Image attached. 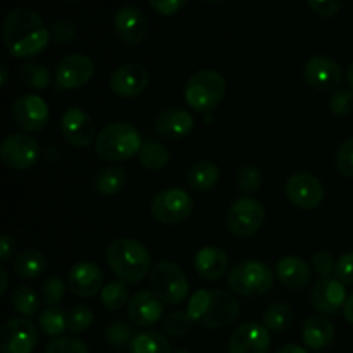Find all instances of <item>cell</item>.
I'll list each match as a JSON object with an SVG mask.
<instances>
[{
  "mask_svg": "<svg viewBox=\"0 0 353 353\" xmlns=\"http://www.w3.org/2000/svg\"><path fill=\"white\" fill-rule=\"evenodd\" d=\"M276 353H307V350H303V347H300V345H285V347L279 348Z\"/></svg>",
  "mask_w": 353,
  "mask_h": 353,
  "instance_id": "obj_52",
  "label": "cell"
},
{
  "mask_svg": "<svg viewBox=\"0 0 353 353\" xmlns=\"http://www.w3.org/2000/svg\"><path fill=\"white\" fill-rule=\"evenodd\" d=\"M195 271L207 281H217L228 271V254L223 248L203 247L195 255Z\"/></svg>",
  "mask_w": 353,
  "mask_h": 353,
  "instance_id": "obj_25",
  "label": "cell"
},
{
  "mask_svg": "<svg viewBox=\"0 0 353 353\" xmlns=\"http://www.w3.org/2000/svg\"><path fill=\"white\" fill-rule=\"evenodd\" d=\"M285 193L290 203L303 210L317 209L324 200L323 183L309 172H296L290 176L285 185Z\"/></svg>",
  "mask_w": 353,
  "mask_h": 353,
  "instance_id": "obj_14",
  "label": "cell"
},
{
  "mask_svg": "<svg viewBox=\"0 0 353 353\" xmlns=\"http://www.w3.org/2000/svg\"><path fill=\"white\" fill-rule=\"evenodd\" d=\"M310 9L321 17H333L340 12L343 0H307Z\"/></svg>",
  "mask_w": 353,
  "mask_h": 353,
  "instance_id": "obj_47",
  "label": "cell"
},
{
  "mask_svg": "<svg viewBox=\"0 0 353 353\" xmlns=\"http://www.w3.org/2000/svg\"><path fill=\"white\" fill-rule=\"evenodd\" d=\"M95 74V64L85 54H69L61 59L55 69V86L59 90H78L88 85Z\"/></svg>",
  "mask_w": 353,
  "mask_h": 353,
  "instance_id": "obj_12",
  "label": "cell"
},
{
  "mask_svg": "<svg viewBox=\"0 0 353 353\" xmlns=\"http://www.w3.org/2000/svg\"><path fill=\"white\" fill-rule=\"evenodd\" d=\"M264 326L268 331L272 333H283L288 330L293 323V314L290 305L286 303H274L269 307L264 314Z\"/></svg>",
  "mask_w": 353,
  "mask_h": 353,
  "instance_id": "obj_34",
  "label": "cell"
},
{
  "mask_svg": "<svg viewBox=\"0 0 353 353\" xmlns=\"http://www.w3.org/2000/svg\"><path fill=\"white\" fill-rule=\"evenodd\" d=\"M0 159L9 169L28 171L40 159V145L28 134H9L0 145Z\"/></svg>",
  "mask_w": 353,
  "mask_h": 353,
  "instance_id": "obj_10",
  "label": "cell"
},
{
  "mask_svg": "<svg viewBox=\"0 0 353 353\" xmlns=\"http://www.w3.org/2000/svg\"><path fill=\"white\" fill-rule=\"evenodd\" d=\"M154 126L155 133L165 140H183L193 131L195 121L188 110L171 107V109H165L159 114Z\"/></svg>",
  "mask_w": 353,
  "mask_h": 353,
  "instance_id": "obj_23",
  "label": "cell"
},
{
  "mask_svg": "<svg viewBox=\"0 0 353 353\" xmlns=\"http://www.w3.org/2000/svg\"><path fill=\"white\" fill-rule=\"evenodd\" d=\"M64 293H65V285L61 278L57 276H52L48 278L47 281L43 283L41 286V296H43V302L47 303L48 307H54L59 305L64 299Z\"/></svg>",
  "mask_w": 353,
  "mask_h": 353,
  "instance_id": "obj_43",
  "label": "cell"
},
{
  "mask_svg": "<svg viewBox=\"0 0 353 353\" xmlns=\"http://www.w3.org/2000/svg\"><path fill=\"white\" fill-rule=\"evenodd\" d=\"M345 319L350 324H353V293L348 296L347 303H345Z\"/></svg>",
  "mask_w": 353,
  "mask_h": 353,
  "instance_id": "obj_51",
  "label": "cell"
},
{
  "mask_svg": "<svg viewBox=\"0 0 353 353\" xmlns=\"http://www.w3.org/2000/svg\"><path fill=\"white\" fill-rule=\"evenodd\" d=\"M303 79L312 88L326 92V90H333L340 85L343 79V69L331 57L316 55L303 68Z\"/></svg>",
  "mask_w": 353,
  "mask_h": 353,
  "instance_id": "obj_19",
  "label": "cell"
},
{
  "mask_svg": "<svg viewBox=\"0 0 353 353\" xmlns=\"http://www.w3.org/2000/svg\"><path fill=\"white\" fill-rule=\"evenodd\" d=\"M221 178V169L210 161H200L188 171V185L193 192L205 193L216 188Z\"/></svg>",
  "mask_w": 353,
  "mask_h": 353,
  "instance_id": "obj_27",
  "label": "cell"
},
{
  "mask_svg": "<svg viewBox=\"0 0 353 353\" xmlns=\"http://www.w3.org/2000/svg\"><path fill=\"white\" fill-rule=\"evenodd\" d=\"M312 268L321 278H330L334 271H336V262H334L333 254L326 250H321L314 254L312 257Z\"/></svg>",
  "mask_w": 353,
  "mask_h": 353,
  "instance_id": "obj_46",
  "label": "cell"
},
{
  "mask_svg": "<svg viewBox=\"0 0 353 353\" xmlns=\"http://www.w3.org/2000/svg\"><path fill=\"white\" fill-rule=\"evenodd\" d=\"M105 340L110 348L116 352H123L124 348L130 347L131 340H133V330L124 321H116V323L109 324L105 331Z\"/></svg>",
  "mask_w": 353,
  "mask_h": 353,
  "instance_id": "obj_36",
  "label": "cell"
},
{
  "mask_svg": "<svg viewBox=\"0 0 353 353\" xmlns=\"http://www.w3.org/2000/svg\"><path fill=\"white\" fill-rule=\"evenodd\" d=\"M93 324V312L86 305H74L68 312V331L72 334L85 333Z\"/></svg>",
  "mask_w": 353,
  "mask_h": 353,
  "instance_id": "obj_40",
  "label": "cell"
},
{
  "mask_svg": "<svg viewBox=\"0 0 353 353\" xmlns=\"http://www.w3.org/2000/svg\"><path fill=\"white\" fill-rule=\"evenodd\" d=\"M347 79H348V83H350V86H352V90H353V61H352V64H350V65H348Z\"/></svg>",
  "mask_w": 353,
  "mask_h": 353,
  "instance_id": "obj_55",
  "label": "cell"
},
{
  "mask_svg": "<svg viewBox=\"0 0 353 353\" xmlns=\"http://www.w3.org/2000/svg\"><path fill=\"white\" fill-rule=\"evenodd\" d=\"M150 74L147 68L137 62H128V64L117 65L109 78V86L114 95L123 97V99H133L141 95L148 88Z\"/></svg>",
  "mask_w": 353,
  "mask_h": 353,
  "instance_id": "obj_15",
  "label": "cell"
},
{
  "mask_svg": "<svg viewBox=\"0 0 353 353\" xmlns=\"http://www.w3.org/2000/svg\"><path fill=\"white\" fill-rule=\"evenodd\" d=\"M271 334L264 324L245 323L231 333L228 350L230 353H268Z\"/></svg>",
  "mask_w": 353,
  "mask_h": 353,
  "instance_id": "obj_18",
  "label": "cell"
},
{
  "mask_svg": "<svg viewBox=\"0 0 353 353\" xmlns=\"http://www.w3.org/2000/svg\"><path fill=\"white\" fill-rule=\"evenodd\" d=\"M333 338L334 327L326 316H312L303 324L302 340L312 350H323L330 347Z\"/></svg>",
  "mask_w": 353,
  "mask_h": 353,
  "instance_id": "obj_26",
  "label": "cell"
},
{
  "mask_svg": "<svg viewBox=\"0 0 353 353\" xmlns=\"http://www.w3.org/2000/svg\"><path fill=\"white\" fill-rule=\"evenodd\" d=\"M138 159H140V164L148 171H161L168 165L169 152L164 145L157 143V141H145L141 145Z\"/></svg>",
  "mask_w": 353,
  "mask_h": 353,
  "instance_id": "obj_33",
  "label": "cell"
},
{
  "mask_svg": "<svg viewBox=\"0 0 353 353\" xmlns=\"http://www.w3.org/2000/svg\"><path fill=\"white\" fill-rule=\"evenodd\" d=\"M130 353H171V345L162 333L141 331L131 340Z\"/></svg>",
  "mask_w": 353,
  "mask_h": 353,
  "instance_id": "obj_30",
  "label": "cell"
},
{
  "mask_svg": "<svg viewBox=\"0 0 353 353\" xmlns=\"http://www.w3.org/2000/svg\"><path fill=\"white\" fill-rule=\"evenodd\" d=\"M38 330L28 317L9 319L0 330L2 353H31L37 348Z\"/></svg>",
  "mask_w": 353,
  "mask_h": 353,
  "instance_id": "obj_11",
  "label": "cell"
},
{
  "mask_svg": "<svg viewBox=\"0 0 353 353\" xmlns=\"http://www.w3.org/2000/svg\"><path fill=\"white\" fill-rule=\"evenodd\" d=\"M192 324L193 321L192 317L188 316V312H185V310H176V312L168 314V316L164 317L162 327H164V333L169 334V336L181 338L188 333Z\"/></svg>",
  "mask_w": 353,
  "mask_h": 353,
  "instance_id": "obj_39",
  "label": "cell"
},
{
  "mask_svg": "<svg viewBox=\"0 0 353 353\" xmlns=\"http://www.w3.org/2000/svg\"><path fill=\"white\" fill-rule=\"evenodd\" d=\"M76 26L68 19H55L54 23L50 24V37L55 43L65 45L71 43L76 38Z\"/></svg>",
  "mask_w": 353,
  "mask_h": 353,
  "instance_id": "obj_44",
  "label": "cell"
},
{
  "mask_svg": "<svg viewBox=\"0 0 353 353\" xmlns=\"http://www.w3.org/2000/svg\"><path fill=\"white\" fill-rule=\"evenodd\" d=\"M150 288L162 303L178 305L188 296V278L176 262L161 261L150 271Z\"/></svg>",
  "mask_w": 353,
  "mask_h": 353,
  "instance_id": "obj_7",
  "label": "cell"
},
{
  "mask_svg": "<svg viewBox=\"0 0 353 353\" xmlns=\"http://www.w3.org/2000/svg\"><path fill=\"white\" fill-rule=\"evenodd\" d=\"M0 295H6L7 288H9V278H7V271L6 269H0Z\"/></svg>",
  "mask_w": 353,
  "mask_h": 353,
  "instance_id": "obj_53",
  "label": "cell"
},
{
  "mask_svg": "<svg viewBox=\"0 0 353 353\" xmlns=\"http://www.w3.org/2000/svg\"><path fill=\"white\" fill-rule=\"evenodd\" d=\"M336 168L340 174L353 178V137L340 145L336 154Z\"/></svg>",
  "mask_w": 353,
  "mask_h": 353,
  "instance_id": "obj_45",
  "label": "cell"
},
{
  "mask_svg": "<svg viewBox=\"0 0 353 353\" xmlns=\"http://www.w3.org/2000/svg\"><path fill=\"white\" fill-rule=\"evenodd\" d=\"M274 283V272L268 264L255 259L240 261L230 269L228 274V285L236 295L255 299L262 296L272 288Z\"/></svg>",
  "mask_w": 353,
  "mask_h": 353,
  "instance_id": "obj_6",
  "label": "cell"
},
{
  "mask_svg": "<svg viewBox=\"0 0 353 353\" xmlns=\"http://www.w3.org/2000/svg\"><path fill=\"white\" fill-rule=\"evenodd\" d=\"M310 300L321 314H334L347 303V288L340 279L321 278L314 285Z\"/></svg>",
  "mask_w": 353,
  "mask_h": 353,
  "instance_id": "obj_22",
  "label": "cell"
},
{
  "mask_svg": "<svg viewBox=\"0 0 353 353\" xmlns=\"http://www.w3.org/2000/svg\"><path fill=\"white\" fill-rule=\"evenodd\" d=\"M14 252H16V238L12 234L6 233L0 238V261L6 264L10 259L14 257Z\"/></svg>",
  "mask_w": 353,
  "mask_h": 353,
  "instance_id": "obj_50",
  "label": "cell"
},
{
  "mask_svg": "<svg viewBox=\"0 0 353 353\" xmlns=\"http://www.w3.org/2000/svg\"><path fill=\"white\" fill-rule=\"evenodd\" d=\"M188 0H148L152 9L162 16H174L186 6Z\"/></svg>",
  "mask_w": 353,
  "mask_h": 353,
  "instance_id": "obj_49",
  "label": "cell"
},
{
  "mask_svg": "<svg viewBox=\"0 0 353 353\" xmlns=\"http://www.w3.org/2000/svg\"><path fill=\"white\" fill-rule=\"evenodd\" d=\"M114 30H116L117 38L126 47H138L147 38L150 24L143 10L128 3L121 7L114 16Z\"/></svg>",
  "mask_w": 353,
  "mask_h": 353,
  "instance_id": "obj_16",
  "label": "cell"
},
{
  "mask_svg": "<svg viewBox=\"0 0 353 353\" xmlns=\"http://www.w3.org/2000/svg\"><path fill=\"white\" fill-rule=\"evenodd\" d=\"M262 185V172L257 165L245 164L236 172V186L241 193H255Z\"/></svg>",
  "mask_w": 353,
  "mask_h": 353,
  "instance_id": "obj_38",
  "label": "cell"
},
{
  "mask_svg": "<svg viewBox=\"0 0 353 353\" xmlns=\"http://www.w3.org/2000/svg\"><path fill=\"white\" fill-rule=\"evenodd\" d=\"M310 276H312L310 265L300 257L290 255V257H283L276 264V278L279 279L283 286L290 290H300L307 286L310 281Z\"/></svg>",
  "mask_w": 353,
  "mask_h": 353,
  "instance_id": "obj_24",
  "label": "cell"
},
{
  "mask_svg": "<svg viewBox=\"0 0 353 353\" xmlns=\"http://www.w3.org/2000/svg\"><path fill=\"white\" fill-rule=\"evenodd\" d=\"M126 185V171L121 165H105L93 178V190L99 195H117Z\"/></svg>",
  "mask_w": 353,
  "mask_h": 353,
  "instance_id": "obj_28",
  "label": "cell"
},
{
  "mask_svg": "<svg viewBox=\"0 0 353 353\" xmlns=\"http://www.w3.org/2000/svg\"><path fill=\"white\" fill-rule=\"evenodd\" d=\"M141 145L140 131L133 124L116 121L97 134L95 152L102 161L121 162L140 154Z\"/></svg>",
  "mask_w": 353,
  "mask_h": 353,
  "instance_id": "obj_4",
  "label": "cell"
},
{
  "mask_svg": "<svg viewBox=\"0 0 353 353\" xmlns=\"http://www.w3.org/2000/svg\"><path fill=\"white\" fill-rule=\"evenodd\" d=\"M12 119L16 126L26 133H38L47 126L50 119V110L41 97L26 93L14 100Z\"/></svg>",
  "mask_w": 353,
  "mask_h": 353,
  "instance_id": "obj_13",
  "label": "cell"
},
{
  "mask_svg": "<svg viewBox=\"0 0 353 353\" xmlns=\"http://www.w3.org/2000/svg\"><path fill=\"white\" fill-rule=\"evenodd\" d=\"M19 78L23 79L24 85L31 86L34 90H45L50 85L52 78L48 69L43 64H26L21 68Z\"/></svg>",
  "mask_w": 353,
  "mask_h": 353,
  "instance_id": "obj_37",
  "label": "cell"
},
{
  "mask_svg": "<svg viewBox=\"0 0 353 353\" xmlns=\"http://www.w3.org/2000/svg\"><path fill=\"white\" fill-rule=\"evenodd\" d=\"M162 316H164V303L152 290H140L128 302V317L134 326H154Z\"/></svg>",
  "mask_w": 353,
  "mask_h": 353,
  "instance_id": "obj_20",
  "label": "cell"
},
{
  "mask_svg": "<svg viewBox=\"0 0 353 353\" xmlns=\"http://www.w3.org/2000/svg\"><path fill=\"white\" fill-rule=\"evenodd\" d=\"M174 353H192V352L186 350V348H181V350H178V352H174Z\"/></svg>",
  "mask_w": 353,
  "mask_h": 353,
  "instance_id": "obj_56",
  "label": "cell"
},
{
  "mask_svg": "<svg viewBox=\"0 0 353 353\" xmlns=\"http://www.w3.org/2000/svg\"><path fill=\"white\" fill-rule=\"evenodd\" d=\"M45 353H90V350L85 341L79 340V338L59 336L47 345Z\"/></svg>",
  "mask_w": 353,
  "mask_h": 353,
  "instance_id": "obj_41",
  "label": "cell"
},
{
  "mask_svg": "<svg viewBox=\"0 0 353 353\" xmlns=\"http://www.w3.org/2000/svg\"><path fill=\"white\" fill-rule=\"evenodd\" d=\"M265 219L264 205L257 199L245 196L230 207L226 216L228 228L238 238H250L262 228Z\"/></svg>",
  "mask_w": 353,
  "mask_h": 353,
  "instance_id": "obj_9",
  "label": "cell"
},
{
  "mask_svg": "<svg viewBox=\"0 0 353 353\" xmlns=\"http://www.w3.org/2000/svg\"><path fill=\"white\" fill-rule=\"evenodd\" d=\"M100 302L110 312H117V310L123 309L124 305H128V288L126 283L123 281H110L100 292Z\"/></svg>",
  "mask_w": 353,
  "mask_h": 353,
  "instance_id": "obj_35",
  "label": "cell"
},
{
  "mask_svg": "<svg viewBox=\"0 0 353 353\" xmlns=\"http://www.w3.org/2000/svg\"><path fill=\"white\" fill-rule=\"evenodd\" d=\"M188 316L205 330H221L230 326L240 316V303L231 293L221 290H200L190 299Z\"/></svg>",
  "mask_w": 353,
  "mask_h": 353,
  "instance_id": "obj_2",
  "label": "cell"
},
{
  "mask_svg": "<svg viewBox=\"0 0 353 353\" xmlns=\"http://www.w3.org/2000/svg\"><path fill=\"white\" fill-rule=\"evenodd\" d=\"M105 261L119 281L134 285L150 274L152 259L143 243L131 238H119L107 247Z\"/></svg>",
  "mask_w": 353,
  "mask_h": 353,
  "instance_id": "obj_3",
  "label": "cell"
},
{
  "mask_svg": "<svg viewBox=\"0 0 353 353\" xmlns=\"http://www.w3.org/2000/svg\"><path fill=\"white\" fill-rule=\"evenodd\" d=\"M154 219L161 224H178L193 212V199L181 188H165L154 196L150 205Z\"/></svg>",
  "mask_w": 353,
  "mask_h": 353,
  "instance_id": "obj_8",
  "label": "cell"
},
{
  "mask_svg": "<svg viewBox=\"0 0 353 353\" xmlns=\"http://www.w3.org/2000/svg\"><path fill=\"white\" fill-rule=\"evenodd\" d=\"M47 268V259L37 248H28L23 250L12 262V269L21 279H37L43 274Z\"/></svg>",
  "mask_w": 353,
  "mask_h": 353,
  "instance_id": "obj_29",
  "label": "cell"
},
{
  "mask_svg": "<svg viewBox=\"0 0 353 353\" xmlns=\"http://www.w3.org/2000/svg\"><path fill=\"white\" fill-rule=\"evenodd\" d=\"M2 38L7 52L16 59L37 57L52 40L50 28L40 14L28 7L12 9L3 19Z\"/></svg>",
  "mask_w": 353,
  "mask_h": 353,
  "instance_id": "obj_1",
  "label": "cell"
},
{
  "mask_svg": "<svg viewBox=\"0 0 353 353\" xmlns=\"http://www.w3.org/2000/svg\"><path fill=\"white\" fill-rule=\"evenodd\" d=\"M10 305L19 316L30 319L31 316H37L40 312V296L30 286H17L10 295Z\"/></svg>",
  "mask_w": 353,
  "mask_h": 353,
  "instance_id": "obj_32",
  "label": "cell"
},
{
  "mask_svg": "<svg viewBox=\"0 0 353 353\" xmlns=\"http://www.w3.org/2000/svg\"><path fill=\"white\" fill-rule=\"evenodd\" d=\"M205 2H219V0H205Z\"/></svg>",
  "mask_w": 353,
  "mask_h": 353,
  "instance_id": "obj_57",
  "label": "cell"
},
{
  "mask_svg": "<svg viewBox=\"0 0 353 353\" xmlns=\"http://www.w3.org/2000/svg\"><path fill=\"white\" fill-rule=\"evenodd\" d=\"M69 292L79 299H92L103 288V272L93 262H78L68 274Z\"/></svg>",
  "mask_w": 353,
  "mask_h": 353,
  "instance_id": "obj_21",
  "label": "cell"
},
{
  "mask_svg": "<svg viewBox=\"0 0 353 353\" xmlns=\"http://www.w3.org/2000/svg\"><path fill=\"white\" fill-rule=\"evenodd\" d=\"M327 103H330V109L334 116H348V114L353 112V90H336V92L330 97V102Z\"/></svg>",
  "mask_w": 353,
  "mask_h": 353,
  "instance_id": "obj_42",
  "label": "cell"
},
{
  "mask_svg": "<svg viewBox=\"0 0 353 353\" xmlns=\"http://www.w3.org/2000/svg\"><path fill=\"white\" fill-rule=\"evenodd\" d=\"M226 93L223 74L214 69H200L185 86V100L195 112L209 114L217 109Z\"/></svg>",
  "mask_w": 353,
  "mask_h": 353,
  "instance_id": "obj_5",
  "label": "cell"
},
{
  "mask_svg": "<svg viewBox=\"0 0 353 353\" xmlns=\"http://www.w3.org/2000/svg\"><path fill=\"white\" fill-rule=\"evenodd\" d=\"M38 327L50 338H59L68 331V314L61 307H47L38 316Z\"/></svg>",
  "mask_w": 353,
  "mask_h": 353,
  "instance_id": "obj_31",
  "label": "cell"
},
{
  "mask_svg": "<svg viewBox=\"0 0 353 353\" xmlns=\"http://www.w3.org/2000/svg\"><path fill=\"white\" fill-rule=\"evenodd\" d=\"M61 131L65 143L74 148H85L97 140V128L88 112L79 107H69L61 119Z\"/></svg>",
  "mask_w": 353,
  "mask_h": 353,
  "instance_id": "obj_17",
  "label": "cell"
},
{
  "mask_svg": "<svg viewBox=\"0 0 353 353\" xmlns=\"http://www.w3.org/2000/svg\"><path fill=\"white\" fill-rule=\"evenodd\" d=\"M68 2H79V0H68Z\"/></svg>",
  "mask_w": 353,
  "mask_h": 353,
  "instance_id": "obj_58",
  "label": "cell"
},
{
  "mask_svg": "<svg viewBox=\"0 0 353 353\" xmlns=\"http://www.w3.org/2000/svg\"><path fill=\"white\" fill-rule=\"evenodd\" d=\"M0 74H2V81H0V86H2V88H6L7 83H9V71H7L6 64L0 65Z\"/></svg>",
  "mask_w": 353,
  "mask_h": 353,
  "instance_id": "obj_54",
  "label": "cell"
},
{
  "mask_svg": "<svg viewBox=\"0 0 353 353\" xmlns=\"http://www.w3.org/2000/svg\"><path fill=\"white\" fill-rule=\"evenodd\" d=\"M336 279H340L343 285H353V252L341 255L336 262Z\"/></svg>",
  "mask_w": 353,
  "mask_h": 353,
  "instance_id": "obj_48",
  "label": "cell"
}]
</instances>
